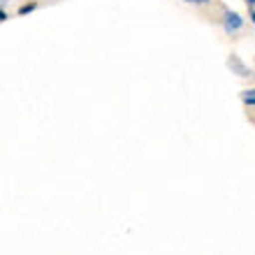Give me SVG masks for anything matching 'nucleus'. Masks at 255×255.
<instances>
[{"label":"nucleus","instance_id":"f257e3e1","mask_svg":"<svg viewBox=\"0 0 255 255\" xmlns=\"http://www.w3.org/2000/svg\"><path fill=\"white\" fill-rule=\"evenodd\" d=\"M228 67H230V72H235L237 77H242V79H246V77H251V74H253V72H251V67L246 65V63H244L237 54H232L228 58Z\"/></svg>","mask_w":255,"mask_h":255},{"label":"nucleus","instance_id":"f03ea898","mask_svg":"<svg viewBox=\"0 0 255 255\" xmlns=\"http://www.w3.org/2000/svg\"><path fill=\"white\" fill-rule=\"evenodd\" d=\"M242 26H244V19L237 12L228 9V12L223 14V28H225L228 33H235V30H239Z\"/></svg>","mask_w":255,"mask_h":255},{"label":"nucleus","instance_id":"7ed1b4c3","mask_svg":"<svg viewBox=\"0 0 255 255\" xmlns=\"http://www.w3.org/2000/svg\"><path fill=\"white\" fill-rule=\"evenodd\" d=\"M242 102H244V105H249V107H255V88L244 91V93H242Z\"/></svg>","mask_w":255,"mask_h":255},{"label":"nucleus","instance_id":"423d86ee","mask_svg":"<svg viewBox=\"0 0 255 255\" xmlns=\"http://www.w3.org/2000/svg\"><path fill=\"white\" fill-rule=\"evenodd\" d=\"M246 5H249V7H253V5H255V0H246Z\"/></svg>","mask_w":255,"mask_h":255},{"label":"nucleus","instance_id":"0eeeda50","mask_svg":"<svg viewBox=\"0 0 255 255\" xmlns=\"http://www.w3.org/2000/svg\"><path fill=\"white\" fill-rule=\"evenodd\" d=\"M251 19H253V23H255V12H251Z\"/></svg>","mask_w":255,"mask_h":255},{"label":"nucleus","instance_id":"39448f33","mask_svg":"<svg viewBox=\"0 0 255 255\" xmlns=\"http://www.w3.org/2000/svg\"><path fill=\"white\" fill-rule=\"evenodd\" d=\"M186 2H195V5H207L209 0H186Z\"/></svg>","mask_w":255,"mask_h":255},{"label":"nucleus","instance_id":"20e7f679","mask_svg":"<svg viewBox=\"0 0 255 255\" xmlns=\"http://www.w3.org/2000/svg\"><path fill=\"white\" fill-rule=\"evenodd\" d=\"M35 9H37V5H35V2H28V5H23V7L19 9V16H26V14L35 12Z\"/></svg>","mask_w":255,"mask_h":255}]
</instances>
